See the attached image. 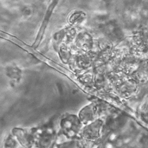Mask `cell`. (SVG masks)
<instances>
[{
  "mask_svg": "<svg viewBox=\"0 0 148 148\" xmlns=\"http://www.w3.org/2000/svg\"><path fill=\"white\" fill-rule=\"evenodd\" d=\"M77 45L85 50L89 49L92 46V40L90 35L87 33L80 34L77 39Z\"/></svg>",
  "mask_w": 148,
  "mask_h": 148,
  "instance_id": "obj_1",
  "label": "cell"
},
{
  "mask_svg": "<svg viewBox=\"0 0 148 148\" xmlns=\"http://www.w3.org/2000/svg\"><path fill=\"white\" fill-rule=\"evenodd\" d=\"M85 14L82 11H75L70 17L69 20L73 24H77L81 23L85 18Z\"/></svg>",
  "mask_w": 148,
  "mask_h": 148,
  "instance_id": "obj_2",
  "label": "cell"
}]
</instances>
